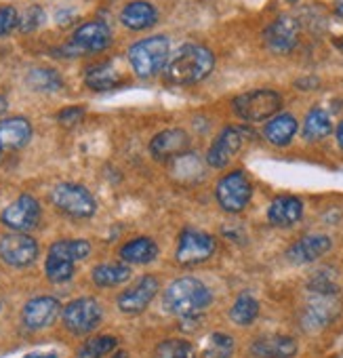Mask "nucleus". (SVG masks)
I'll list each match as a JSON object with an SVG mask.
<instances>
[{
    "label": "nucleus",
    "mask_w": 343,
    "mask_h": 358,
    "mask_svg": "<svg viewBox=\"0 0 343 358\" xmlns=\"http://www.w3.org/2000/svg\"><path fill=\"white\" fill-rule=\"evenodd\" d=\"M301 215H303V203L295 196H278L272 201V205L268 209L270 224L278 226V228L297 224L301 220Z\"/></svg>",
    "instance_id": "22"
},
{
    "label": "nucleus",
    "mask_w": 343,
    "mask_h": 358,
    "mask_svg": "<svg viewBox=\"0 0 343 358\" xmlns=\"http://www.w3.org/2000/svg\"><path fill=\"white\" fill-rule=\"evenodd\" d=\"M299 124L291 114H276L272 116V120H268V124L263 127V135L270 143L274 145H286L291 143V139L295 137Z\"/></svg>",
    "instance_id": "25"
},
{
    "label": "nucleus",
    "mask_w": 343,
    "mask_h": 358,
    "mask_svg": "<svg viewBox=\"0 0 343 358\" xmlns=\"http://www.w3.org/2000/svg\"><path fill=\"white\" fill-rule=\"evenodd\" d=\"M257 316H259V301H257L253 295H249V293H242V295L234 301V306L230 308V318H232V322H236V324H240V327H247V324L255 322Z\"/></svg>",
    "instance_id": "29"
},
{
    "label": "nucleus",
    "mask_w": 343,
    "mask_h": 358,
    "mask_svg": "<svg viewBox=\"0 0 343 358\" xmlns=\"http://www.w3.org/2000/svg\"><path fill=\"white\" fill-rule=\"evenodd\" d=\"M154 358H196V350L186 339H166L158 343Z\"/></svg>",
    "instance_id": "32"
},
{
    "label": "nucleus",
    "mask_w": 343,
    "mask_h": 358,
    "mask_svg": "<svg viewBox=\"0 0 343 358\" xmlns=\"http://www.w3.org/2000/svg\"><path fill=\"white\" fill-rule=\"evenodd\" d=\"M0 152H3V150H0Z\"/></svg>",
    "instance_id": "42"
},
{
    "label": "nucleus",
    "mask_w": 343,
    "mask_h": 358,
    "mask_svg": "<svg viewBox=\"0 0 343 358\" xmlns=\"http://www.w3.org/2000/svg\"><path fill=\"white\" fill-rule=\"evenodd\" d=\"M335 11L339 17H343V0H335Z\"/></svg>",
    "instance_id": "39"
},
{
    "label": "nucleus",
    "mask_w": 343,
    "mask_h": 358,
    "mask_svg": "<svg viewBox=\"0 0 343 358\" xmlns=\"http://www.w3.org/2000/svg\"><path fill=\"white\" fill-rule=\"evenodd\" d=\"M120 22L124 28H129L133 32H141V30L152 28L158 22V11L154 5L145 3V0H135V3H129L122 9Z\"/></svg>",
    "instance_id": "21"
},
{
    "label": "nucleus",
    "mask_w": 343,
    "mask_h": 358,
    "mask_svg": "<svg viewBox=\"0 0 343 358\" xmlns=\"http://www.w3.org/2000/svg\"><path fill=\"white\" fill-rule=\"evenodd\" d=\"M247 137H249V131H245L242 127H226L213 141L207 154V162L215 169H224L242 150Z\"/></svg>",
    "instance_id": "12"
},
{
    "label": "nucleus",
    "mask_w": 343,
    "mask_h": 358,
    "mask_svg": "<svg viewBox=\"0 0 343 358\" xmlns=\"http://www.w3.org/2000/svg\"><path fill=\"white\" fill-rule=\"evenodd\" d=\"M330 131H333V122H330L328 112H324L322 108L309 110L303 122V137L307 141H318V139H324Z\"/></svg>",
    "instance_id": "28"
},
{
    "label": "nucleus",
    "mask_w": 343,
    "mask_h": 358,
    "mask_svg": "<svg viewBox=\"0 0 343 358\" xmlns=\"http://www.w3.org/2000/svg\"><path fill=\"white\" fill-rule=\"evenodd\" d=\"M335 299L333 295H322V293H316L314 299L309 301L307 310H305V324L309 329H318V327H324L333 316H335Z\"/></svg>",
    "instance_id": "26"
},
{
    "label": "nucleus",
    "mask_w": 343,
    "mask_h": 358,
    "mask_svg": "<svg viewBox=\"0 0 343 358\" xmlns=\"http://www.w3.org/2000/svg\"><path fill=\"white\" fill-rule=\"evenodd\" d=\"M61 318L70 333L87 335L99 327V322L103 318V308L93 297H78V299H72L61 310Z\"/></svg>",
    "instance_id": "7"
},
{
    "label": "nucleus",
    "mask_w": 343,
    "mask_h": 358,
    "mask_svg": "<svg viewBox=\"0 0 343 358\" xmlns=\"http://www.w3.org/2000/svg\"><path fill=\"white\" fill-rule=\"evenodd\" d=\"M337 141H339V145H341V150H343V120H341L339 127H337Z\"/></svg>",
    "instance_id": "38"
},
{
    "label": "nucleus",
    "mask_w": 343,
    "mask_h": 358,
    "mask_svg": "<svg viewBox=\"0 0 343 358\" xmlns=\"http://www.w3.org/2000/svg\"><path fill=\"white\" fill-rule=\"evenodd\" d=\"M112 358H129V354H126L124 350H118V352H116V354H114Z\"/></svg>",
    "instance_id": "41"
},
{
    "label": "nucleus",
    "mask_w": 343,
    "mask_h": 358,
    "mask_svg": "<svg viewBox=\"0 0 343 358\" xmlns=\"http://www.w3.org/2000/svg\"><path fill=\"white\" fill-rule=\"evenodd\" d=\"M93 282L97 287H116V285H122L131 278V268L126 264H118V262H108V264H99L95 270H93Z\"/></svg>",
    "instance_id": "27"
},
{
    "label": "nucleus",
    "mask_w": 343,
    "mask_h": 358,
    "mask_svg": "<svg viewBox=\"0 0 343 358\" xmlns=\"http://www.w3.org/2000/svg\"><path fill=\"white\" fill-rule=\"evenodd\" d=\"M234 339L226 333H213L207 341L203 358H232Z\"/></svg>",
    "instance_id": "33"
},
{
    "label": "nucleus",
    "mask_w": 343,
    "mask_h": 358,
    "mask_svg": "<svg viewBox=\"0 0 343 358\" xmlns=\"http://www.w3.org/2000/svg\"><path fill=\"white\" fill-rule=\"evenodd\" d=\"M7 112V99L0 95V114H5Z\"/></svg>",
    "instance_id": "40"
},
{
    "label": "nucleus",
    "mask_w": 343,
    "mask_h": 358,
    "mask_svg": "<svg viewBox=\"0 0 343 358\" xmlns=\"http://www.w3.org/2000/svg\"><path fill=\"white\" fill-rule=\"evenodd\" d=\"M299 343L289 335H265L253 341L251 354L255 358H293Z\"/></svg>",
    "instance_id": "19"
},
{
    "label": "nucleus",
    "mask_w": 343,
    "mask_h": 358,
    "mask_svg": "<svg viewBox=\"0 0 343 358\" xmlns=\"http://www.w3.org/2000/svg\"><path fill=\"white\" fill-rule=\"evenodd\" d=\"M28 85L34 89V91H43V93H51V91H57L61 89L64 80L59 76V72L51 70V68H36L28 74Z\"/></svg>",
    "instance_id": "31"
},
{
    "label": "nucleus",
    "mask_w": 343,
    "mask_h": 358,
    "mask_svg": "<svg viewBox=\"0 0 343 358\" xmlns=\"http://www.w3.org/2000/svg\"><path fill=\"white\" fill-rule=\"evenodd\" d=\"M118 345V339L112 335H97L91 337L89 341H85L76 354V358H103L108 354H112V350Z\"/></svg>",
    "instance_id": "30"
},
{
    "label": "nucleus",
    "mask_w": 343,
    "mask_h": 358,
    "mask_svg": "<svg viewBox=\"0 0 343 358\" xmlns=\"http://www.w3.org/2000/svg\"><path fill=\"white\" fill-rule=\"evenodd\" d=\"M85 116V110L82 108H66V110H61L59 112V122L61 124H66V127H74L80 118Z\"/></svg>",
    "instance_id": "36"
},
{
    "label": "nucleus",
    "mask_w": 343,
    "mask_h": 358,
    "mask_svg": "<svg viewBox=\"0 0 343 358\" xmlns=\"http://www.w3.org/2000/svg\"><path fill=\"white\" fill-rule=\"evenodd\" d=\"M43 24H45V11H43L38 5H32V7H28V9L24 11V15L20 17L17 28H20L22 32H34V30H38Z\"/></svg>",
    "instance_id": "34"
},
{
    "label": "nucleus",
    "mask_w": 343,
    "mask_h": 358,
    "mask_svg": "<svg viewBox=\"0 0 343 358\" xmlns=\"http://www.w3.org/2000/svg\"><path fill=\"white\" fill-rule=\"evenodd\" d=\"M190 145V137L184 129H166L160 131L149 141V152L156 160H170L182 156Z\"/></svg>",
    "instance_id": "17"
},
{
    "label": "nucleus",
    "mask_w": 343,
    "mask_h": 358,
    "mask_svg": "<svg viewBox=\"0 0 343 358\" xmlns=\"http://www.w3.org/2000/svg\"><path fill=\"white\" fill-rule=\"evenodd\" d=\"M280 108H282V97L276 91H268V89L242 93L234 99V112L249 122L268 120L276 116Z\"/></svg>",
    "instance_id": "6"
},
{
    "label": "nucleus",
    "mask_w": 343,
    "mask_h": 358,
    "mask_svg": "<svg viewBox=\"0 0 343 358\" xmlns=\"http://www.w3.org/2000/svg\"><path fill=\"white\" fill-rule=\"evenodd\" d=\"M85 83L93 91H110L122 83V74L116 70L112 62H105V64L91 66L85 74Z\"/></svg>",
    "instance_id": "24"
},
{
    "label": "nucleus",
    "mask_w": 343,
    "mask_h": 358,
    "mask_svg": "<svg viewBox=\"0 0 343 358\" xmlns=\"http://www.w3.org/2000/svg\"><path fill=\"white\" fill-rule=\"evenodd\" d=\"M215 247H217V243L211 234H207L203 230L186 228L177 241L175 259L180 266H198L215 253Z\"/></svg>",
    "instance_id": "9"
},
{
    "label": "nucleus",
    "mask_w": 343,
    "mask_h": 358,
    "mask_svg": "<svg viewBox=\"0 0 343 358\" xmlns=\"http://www.w3.org/2000/svg\"><path fill=\"white\" fill-rule=\"evenodd\" d=\"M263 41L268 49L274 53H289L297 47L299 41V26L293 17H278L270 24L263 32Z\"/></svg>",
    "instance_id": "16"
},
{
    "label": "nucleus",
    "mask_w": 343,
    "mask_h": 358,
    "mask_svg": "<svg viewBox=\"0 0 343 358\" xmlns=\"http://www.w3.org/2000/svg\"><path fill=\"white\" fill-rule=\"evenodd\" d=\"M215 68V55L203 47L188 43L170 55L162 68L164 78L173 85H194L205 80Z\"/></svg>",
    "instance_id": "1"
},
{
    "label": "nucleus",
    "mask_w": 343,
    "mask_h": 358,
    "mask_svg": "<svg viewBox=\"0 0 343 358\" xmlns=\"http://www.w3.org/2000/svg\"><path fill=\"white\" fill-rule=\"evenodd\" d=\"M112 45V32L103 22H87L72 34V41L64 47V55L101 53Z\"/></svg>",
    "instance_id": "8"
},
{
    "label": "nucleus",
    "mask_w": 343,
    "mask_h": 358,
    "mask_svg": "<svg viewBox=\"0 0 343 358\" xmlns=\"http://www.w3.org/2000/svg\"><path fill=\"white\" fill-rule=\"evenodd\" d=\"M38 243L26 232H13L0 238V259L13 268H28L38 259Z\"/></svg>",
    "instance_id": "11"
},
{
    "label": "nucleus",
    "mask_w": 343,
    "mask_h": 358,
    "mask_svg": "<svg viewBox=\"0 0 343 358\" xmlns=\"http://www.w3.org/2000/svg\"><path fill=\"white\" fill-rule=\"evenodd\" d=\"M162 301L170 314H175L180 318H192L211 306L213 293L203 280L194 276H182L168 285Z\"/></svg>",
    "instance_id": "2"
},
{
    "label": "nucleus",
    "mask_w": 343,
    "mask_h": 358,
    "mask_svg": "<svg viewBox=\"0 0 343 358\" xmlns=\"http://www.w3.org/2000/svg\"><path fill=\"white\" fill-rule=\"evenodd\" d=\"M168 51H170V43L166 36L143 38L129 49L131 68L139 78H152L164 68L168 59Z\"/></svg>",
    "instance_id": "4"
},
{
    "label": "nucleus",
    "mask_w": 343,
    "mask_h": 358,
    "mask_svg": "<svg viewBox=\"0 0 343 358\" xmlns=\"http://www.w3.org/2000/svg\"><path fill=\"white\" fill-rule=\"evenodd\" d=\"M158 289H160V285H158L156 276H152V274L141 276L133 287H129L126 291L120 293L118 310L124 312V314H141L143 310L149 308V303L154 301Z\"/></svg>",
    "instance_id": "13"
},
{
    "label": "nucleus",
    "mask_w": 343,
    "mask_h": 358,
    "mask_svg": "<svg viewBox=\"0 0 343 358\" xmlns=\"http://www.w3.org/2000/svg\"><path fill=\"white\" fill-rule=\"evenodd\" d=\"M253 188L242 171L228 173L217 184V201L228 213H240L251 201Z\"/></svg>",
    "instance_id": "10"
},
{
    "label": "nucleus",
    "mask_w": 343,
    "mask_h": 358,
    "mask_svg": "<svg viewBox=\"0 0 343 358\" xmlns=\"http://www.w3.org/2000/svg\"><path fill=\"white\" fill-rule=\"evenodd\" d=\"M32 137V124L22 118H5L0 120V150H20L24 148Z\"/></svg>",
    "instance_id": "20"
},
{
    "label": "nucleus",
    "mask_w": 343,
    "mask_h": 358,
    "mask_svg": "<svg viewBox=\"0 0 343 358\" xmlns=\"http://www.w3.org/2000/svg\"><path fill=\"white\" fill-rule=\"evenodd\" d=\"M333 247L330 238L324 236V234H309V236H303L301 241H297L295 245H291V249L286 251V257L301 266V264H312L316 259H320L324 253H328Z\"/></svg>",
    "instance_id": "18"
},
{
    "label": "nucleus",
    "mask_w": 343,
    "mask_h": 358,
    "mask_svg": "<svg viewBox=\"0 0 343 358\" xmlns=\"http://www.w3.org/2000/svg\"><path fill=\"white\" fill-rule=\"evenodd\" d=\"M0 220H3V224L7 228H11L15 232H28L41 220V205L34 196L24 194L3 211V217Z\"/></svg>",
    "instance_id": "15"
},
{
    "label": "nucleus",
    "mask_w": 343,
    "mask_h": 358,
    "mask_svg": "<svg viewBox=\"0 0 343 358\" xmlns=\"http://www.w3.org/2000/svg\"><path fill=\"white\" fill-rule=\"evenodd\" d=\"M61 314V303L57 297L51 295H38L32 297L24 310H22V320L30 331H41L45 327H51L57 316Z\"/></svg>",
    "instance_id": "14"
},
{
    "label": "nucleus",
    "mask_w": 343,
    "mask_h": 358,
    "mask_svg": "<svg viewBox=\"0 0 343 358\" xmlns=\"http://www.w3.org/2000/svg\"><path fill=\"white\" fill-rule=\"evenodd\" d=\"M51 201L59 211L76 220L93 217L97 211V203L93 194L78 184H57L51 192Z\"/></svg>",
    "instance_id": "5"
},
{
    "label": "nucleus",
    "mask_w": 343,
    "mask_h": 358,
    "mask_svg": "<svg viewBox=\"0 0 343 358\" xmlns=\"http://www.w3.org/2000/svg\"><path fill=\"white\" fill-rule=\"evenodd\" d=\"M156 255H158V245L147 236L133 238L126 245H122V249H120V259L124 264H135V266L149 264L156 259Z\"/></svg>",
    "instance_id": "23"
},
{
    "label": "nucleus",
    "mask_w": 343,
    "mask_h": 358,
    "mask_svg": "<svg viewBox=\"0 0 343 358\" xmlns=\"http://www.w3.org/2000/svg\"><path fill=\"white\" fill-rule=\"evenodd\" d=\"M24 358H59V356L55 352H32V354H28Z\"/></svg>",
    "instance_id": "37"
},
{
    "label": "nucleus",
    "mask_w": 343,
    "mask_h": 358,
    "mask_svg": "<svg viewBox=\"0 0 343 358\" xmlns=\"http://www.w3.org/2000/svg\"><path fill=\"white\" fill-rule=\"evenodd\" d=\"M91 253V243L82 238L74 241H57L51 245L47 262H45V274L51 282H68L74 276L76 262L89 257Z\"/></svg>",
    "instance_id": "3"
},
{
    "label": "nucleus",
    "mask_w": 343,
    "mask_h": 358,
    "mask_svg": "<svg viewBox=\"0 0 343 358\" xmlns=\"http://www.w3.org/2000/svg\"><path fill=\"white\" fill-rule=\"evenodd\" d=\"M17 22H20V13L15 7H11V5L0 7V36H5L11 30H15Z\"/></svg>",
    "instance_id": "35"
}]
</instances>
